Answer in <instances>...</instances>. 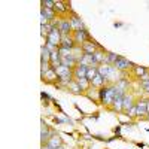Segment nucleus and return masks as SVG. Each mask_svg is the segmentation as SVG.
Instances as JSON below:
<instances>
[{
  "instance_id": "obj_1",
  "label": "nucleus",
  "mask_w": 149,
  "mask_h": 149,
  "mask_svg": "<svg viewBox=\"0 0 149 149\" xmlns=\"http://www.w3.org/2000/svg\"><path fill=\"white\" fill-rule=\"evenodd\" d=\"M115 64H116V67H119V69H125V67H128V66H130V63H128V61L122 60V58H119V57L116 58Z\"/></svg>"
}]
</instances>
